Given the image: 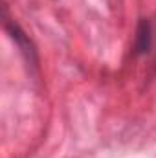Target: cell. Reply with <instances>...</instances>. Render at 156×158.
I'll return each instance as SVG.
<instances>
[{"instance_id": "cell-2", "label": "cell", "mask_w": 156, "mask_h": 158, "mask_svg": "<svg viewBox=\"0 0 156 158\" xmlns=\"http://www.w3.org/2000/svg\"><path fill=\"white\" fill-rule=\"evenodd\" d=\"M154 44V28L151 19H142L136 28L134 37V55H147Z\"/></svg>"}, {"instance_id": "cell-1", "label": "cell", "mask_w": 156, "mask_h": 158, "mask_svg": "<svg viewBox=\"0 0 156 158\" xmlns=\"http://www.w3.org/2000/svg\"><path fill=\"white\" fill-rule=\"evenodd\" d=\"M4 26H6V31L9 33V37L15 40V44L20 48V52H22V55L26 57V61L30 63V64H33V66H37V50H35V46L31 44V40L30 37L20 30V26L17 24V22H13V20H9L7 19V15H4Z\"/></svg>"}]
</instances>
